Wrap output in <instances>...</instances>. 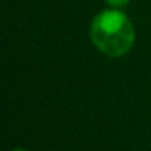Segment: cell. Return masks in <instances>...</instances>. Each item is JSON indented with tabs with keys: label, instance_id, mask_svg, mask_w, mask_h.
I'll list each match as a JSON object with an SVG mask.
<instances>
[{
	"label": "cell",
	"instance_id": "1",
	"mask_svg": "<svg viewBox=\"0 0 151 151\" xmlns=\"http://www.w3.org/2000/svg\"><path fill=\"white\" fill-rule=\"evenodd\" d=\"M89 37L94 47L107 57H122L133 47L135 28L130 18L112 7L102 10L93 18Z\"/></svg>",
	"mask_w": 151,
	"mask_h": 151
},
{
	"label": "cell",
	"instance_id": "3",
	"mask_svg": "<svg viewBox=\"0 0 151 151\" xmlns=\"http://www.w3.org/2000/svg\"><path fill=\"white\" fill-rule=\"evenodd\" d=\"M13 151H28V150H23V148H17V150H13Z\"/></svg>",
	"mask_w": 151,
	"mask_h": 151
},
{
	"label": "cell",
	"instance_id": "2",
	"mask_svg": "<svg viewBox=\"0 0 151 151\" xmlns=\"http://www.w3.org/2000/svg\"><path fill=\"white\" fill-rule=\"evenodd\" d=\"M111 7H114V8H120V7H125V5L130 2V0H106Z\"/></svg>",
	"mask_w": 151,
	"mask_h": 151
}]
</instances>
